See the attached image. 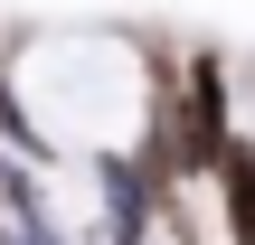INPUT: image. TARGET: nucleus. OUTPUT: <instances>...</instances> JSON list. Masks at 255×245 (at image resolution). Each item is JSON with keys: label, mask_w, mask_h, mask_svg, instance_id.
I'll list each match as a JSON object with an SVG mask.
<instances>
[{"label": "nucleus", "mask_w": 255, "mask_h": 245, "mask_svg": "<svg viewBox=\"0 0 255 245\" xmlns=\"http://www.w3.org/2000/svg\"><path fill=\"white\" fill-rule=\"evenodd\" d=\"M151 132H161V151H170V179H208L218 170V151H227V66L199 47L189 57V85L180 94H161V113H151Z\"/></svg>", "instance_id": "obj_1"}, {"label": "nucleus", "mask_w": 255, "mask_h": 245, "mask_svg": "<svg viewBox=\"0 0 255 245\" xmlns=\"http://www.w3.org/2000/svg\"><path fill=\"white\" fill-rule=\"evenodd\" d=\"M208 179H218V208H227V245H255V142L246 132H227Z\"/></svg>", "instance_id": "obj_2"}]
</instances>
